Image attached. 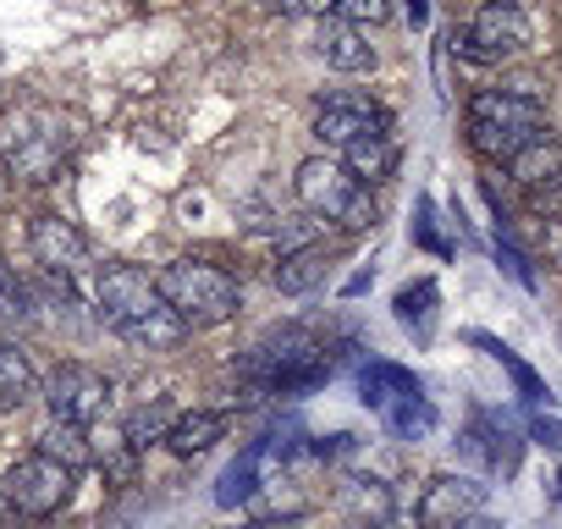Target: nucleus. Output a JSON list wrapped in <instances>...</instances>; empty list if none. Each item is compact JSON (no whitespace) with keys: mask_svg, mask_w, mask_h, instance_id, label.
<instances>
[{"mask_svg":"<svg viewBox=\"0 0 562 529\" xmlns=\"http://www.w3.org/2000/svg\"><path fill=\"white\" fill-rule=\"evenodd\" d=\"M469 342H474V348H485V353H491V359H496V364L513 375V386H518V397H524L529 408H540V397H546L540 375H535V370H529V364H524V359H518V353L502 342V337H491V331H469Z\"/></svg>","mask_w":562,"mask_h":529,"instance_id":"4be33fe9","label":"nucleus"},{"mask_svg":"<svg viewBox=\"0 0 562 529\" xmlns=\"http://www.w3.org/2000/svg\"><path fill=\"white\" fill-rule=\"evenodd\" d=\"M342 507L353 513V524L381 529V524H392V485L375 480V474H353V480L342 485Z\"/></svg>","mask_w":562,"mask_h":529,"instance_id":"412c9836","label":"nucleus"},{"mask_svg":"<svg viewBox=\"0 0 562 529\" xmlns=\"http://www.w3.org/2000/svg\"><path fill=\"white\" fill-rule=\"evenodd\" d=\"M326 271H331V248H326V243H304V248H293V254H281L276 288L288 293V299H304V293H315V288L326 282Z\"/></svg>","mask_w":562,"mask_h":529,"instance_id":"2eb2a0df","label":"nucleus"},{"mask_svg":"<svg viewBox=\"0 0 562 529\" xmlns=\"http://www.w3.org/2000/svg\"><path fill=\"white\" fill-rule=\"evenodd\" d=\"M364 188L370 182H386L392 171H397V138L392 133H375V138H359V144H348L342 155H337Z\"/></svg>","mask_w":562,"mask_h":529,"instance_id":"a211bd4d","label":"nucleus"},{"mask_svg":"<svg viewBox=\"0 0 562 529\" xmlns=\"http://www.w3.org/2000/svg\"><path fill=\"white\" fill-rule=\"evenodd\" d=\"M529 436L540 441V447H551V452H562V419H551V414H529Z\"/></svg>","mask_w":562,"mask_h":529,"instance_id":"2f4dec72","label":"nucleus"},{"mask_svg":"<svg viewBox=\"0 0 562 529\" xmlns=\"http://www.w3.org/2000/svg\"><path fill=\"white\" fill-rule=\"evenodd\" d=\"M221 436H226V414H221V408H193V414H177L166 447H171L177 458H199V452H210Z\"/></svg>","mask_w":562,"mask_h":529,"instance_id":"f3484780","label":"nucleus"},{"mask_svg":"<svg viewBox=\"0 0 562 529\" xmlns=\"http://www.w3.org/2000/svg\"><path fill=\"white\" fill-rule=\"evenodd\" d=\"M40 452H50L56 463H67L72 474L94 463V447H89V430L83 425H67V419H50L45 436H40Z\"/></svg>","mask_w":562,"mask_h":529,"instance_id":"b1692460","label":"nucleus"},{"mask_svg":"<svg viewBox=\"0 0 562 529\" xmlns=\"http://www.w3.org/2000/svg\"><path fill=\"white\" fill-rule=\"evenodd\" d=\"M408 18H414V29H425V18H430V7H425V0H408Z\"/></svg>","mask_w":562,"mask_h":529,"instance_id":"72a5a7b5","label":"nucleus"},{"mask_svg":"<svg viewBox=\"0 0 562 529\" xmlns=\"http://www.w3.org/2000/svg\"><path fill=\"white\" fill-rule=\"evenodd\" d=\"M0 496H7L23 518H50V513H61V507L72 502V469L34 447L29 458H18V463L7 469V480H0Z\"/></svg>","mask_w":562,"mask_h":529,"instance_id":"6e6552de","label":"nucleus"},{"mask_svg":"<svg viewBox=\"0 0 562 529\" xmlns=\"http://www.w3.org/2000/svg\"><path fill=\"white\" fill-rule=\"evenodd\" d=\"M265 7L281 12V18H321V23H326V18L337 12V0H265Z\"/></svg>","mask_w":562,"mask_h":529,"instance_id":"7c9ffc66","label":"nucleus"},{"mask_svg":"<svg viewBox=\"0 0 562 529\" xmlns=\"http://www.w3.org/2000/svg\"><path fill=\"white\" fill-rule=\"evenodd\" d=\"M72 144H78L72 116H61L56 105H12L0 116V160L23 182H56Z\"/></svg>","mask_w":562,"mask_h":529,"instance_id":"f03ea898","label":"nucleus"},{"mask_svg":"<svg viewBox=\"0 0 562 529\" xmlns=\"http://www.w3.org/2000/svg\"><path fill=\"white\" fill-rule=\"evenodd\" d=\"M293 193L304 210L326 215V221H342L348 232H370L375 226V199L370 188L337 160V155H310L293 177Z\"/></svg>","mask_w":562,"mask_h":529,"instance_id":"423d86ee","label":"nucleus"},{"mask_svg":"<svg viewBox=\"0 0 562 529\" xmlns=\"http://www.w3.org/2000/svg\"><path fill=\"white\" fill-rule=\"evenodd\" d=\"M381 419H386V430H392L397 441H419V436H430V430H436V408H430V397H425V392H419V397L392 403Z\"/></svg>","mask_w":562,"mask_h":529,"instance_id":"bb28decb","label":"nucleus"},{"mask_svg":"<svg viewBox=\"0 0 562 529\" xmlns=\"http://www.w3.org/2000/svg\"><path fill=\"white\" fill-rule=\"evenodd\" d=\"M535 45V18L518 7V0H485V7L474 12V23L463 29V40H458V50L469 56V61H513V56H524Z\"/></svg>","mask_w":562,"mask_h":529,"instance_id":"0eeeda50","label":"nucleus"},{"mask_svg":"<svg viewBox=\"0 0 562 529\" xmlns=\"http://www.w3.org/2000/svg\"><path fill=\"white\" fill-rule=\"evenodd\" d=\"M458 529H502V524H496V518H485V513H474V518H463Z\"/></svg>","mask_w":562,"mask_h":529,"instance_id":"473e14b6","label":"nucleus"},{"mask_svg":"<svg viewBox=\"0 0 562 529\" xmlns=\"http://www.w3.org/2000/svg\"><path fill=\"white\" fill-rule=\"evenodd\" d=\"M45 403H50V419H67V425H94L105 408H111V381L94 370V364H56V375L45 381Z\"/></svg>","mask_w":562,"mask_h":529,"instance_id":"1a4fd4ad","label":"nucleus"},{"mask_svg":"<svg viewBox=\"0 0 562 529\" xmlns=\"http://www.w3.org/2000/svg\"><path fill=\"white\" fill-rule=\"evenodd\" d=\"M0 188H7V160H0Z\"/></svg>","mask_w":562,"mask_h":529,"instance_id":"c9c22d12","label":"nucleus"},{"mask_svg":"<svg viewBox=\"0 0 562 529\" xmlns=\"http://www.w3.org/2000/svg\"><path fill=\"white\" fill-rule=\"evenodd\" d=\"M29 248H34V259L45 264V277H83L89 271V237L72 226V221H61V215H40L34 226H29Z\"/></svg>","mask_w":562,"mask_h":529,"instance_id":"f8f14e48","label":"nucleus"},{"mask_svg":"<svg viewBox=\"0 0 562 529\" xmlns=\"http://www.w3.org/2000/svg\"><path fill=\"white\" fill-rule=\"evenodd\" d=\"M331 18H342V23H353V29H364V23H386L392 18V0H337V12Z\"/></svg>","mask_w":562,"mask_h":529,"instance_id":"c756f323","label":"nucleus"},{"mask_svg":"<svg viewBox=\"0 0 562 529\" xmlns=\"http://www.w3.org/2000/svg\"><path fill=\"white\" fill-rule=\"evenodd\" d=\"M364 288H370V271H359V277H353V282H348V288H342V293H348V299H359V293H364Z\"/></svg>","mask_w":562,"mask_h":529,"instance_id":"f704fd0d","label":"nucleus"},{"mask_svg":"<svg viewBox=\"0 0 562 529\" xmlns=\"http://www.w3.org/2000/svg\"><path fill=\"white\" fill-rule=\"evenodd\" d=\"M94 299H100V320L144 353H171L188 337V320L160 299L155 277L138 271V264H111L94 288Z\"/></svg>","mask_w":562,"mask_h":529,"instance_id":"f257e3e1","label":"nucleus"},{"mask_svg":"<svg viewBox=\"0 0 562 529\" xmlns=\"http://www.w3.org/2000/svg\"><path fill=\"white\" fill-rule=\"evenodd\" d=\"M485 513V485L474 474H436L425 491H419V507H414V524L419 529H458L463 518Z\"/></svg>","mask_w":562,"mask_h":529,"instance_id":"9b49d317","label":"nucleus"},{"mask_svg":"<svg viewBox=\"0 0 562 529\" xmlns=\"http://www.w3.org/2000/svg\"><path fill=\"white\" fill-rule=\"evenodd\" d=\"M496 259H502V271H507L524 293H535V288H540V282H535V271H529V254L507 237V226H496Z\"/></svg>","mask_w":562,"mask_h":529,"instance_id":"cd10ccee","label":"nucleus"},{"mask_svg":"<svg viewBox=\"0 0 562 529\" xmlns=\"http://www.w3.org/2000/svg\"><path fill=\"white\" fill-rule=\"evenodd\" d=\"M463 122H469V144L491 160H513L518 149H529L535 138L551 133L546 105L529 89H480V94H469Z\"/></svg>","mask_w":562,"mask_h":529,"instance_id":"20e7f679","label":"nucleus"},{"mask_svg":"<svg viewBox=\"0 0 562 529\" xmlns=\"http://www.w3.org/2000/svg\"><path fill=\"white\" fill-rule=\"evenodd\" d=\"M160 299L188 320V331H204V326H226L237 309H243V288L210 259H171L160 264L155 277Z\"/></svg>","mask_w":562,"mask_h":529,"instance_id":"39448f33","label":"nucleus"},{"mask_svg":"<svg viewBox=\"0 0 562 529\" xmlns=\"http://www.w3.org/2000/svg\"><path fill=\"white\" fill-rule=\"evenodd\" d=\"M34 326V288L0 259V331H23Z\"/></svg>","mask_w":562,"mask_h":529,"instance_id":"393cba45","label":"nucleus"},{"mask_svg":"<svg viewBox=\"0 0 562 529\" xmlns=\"http://www.w3.org/2000/svg\"><path fill=\"white\" fill-rule=\"evenodd\" d=\"M171 425H177V408H171L166 397H155V403H144V408H133V414H127L122 441H127L133 452H144V447L166 441V436H171Z\"/></svg>","mask_w":562,"mask_h":529,"instance_id":"5701e85b","label":"nucleus"},{"mask_svg":"<svg viewBox=\"0 0 562 529\" xmlns=\"http://www.w3.org/2000/svg\"><path fill=\"white\" fill-rule=\"evenodd\" d=\"M243 375L265 392H315L331 381V359H326V342L304 326H281V331H265L248 353H243Z\"/></svg>","mask_w":562,"mask_h":529,"instance_id":"7ed1b4c3","label":"nucleus"},{"mask_svg":"<svg viewBox=\"0 0 562 529\" xmlns=\"http://www.w3.org/2000/svg\"><path fill=\"white\" fill-rule=\"evenodd\" d=\"M414 243L419 248H430V254H452V243L441 237V226H436V199L430 193H419V221H414Z\"/></svg>","mask_w":562,"mask_h":529,"instance_id":"c85d7f7f","label":"nucleus"},{"mask_svg":"<svg viewBox=\"0 0 562 529\" xmlns=\"http://www.w3.org/2000/svg\"><path fill=\"white\" fill-rule=\"evenodd\" d=\"M436 304H441V288L425 277V282H414V288H403V293L392 299V315H397V326H403L414 342H430V331H436Z\"/></svg>","mask_w":562,"mask_h":529,"instance_id":"6ab92c4d","label":"nucleus"},{"mask_svg":"<svg viewBox=\"0 0 562 529\" xmlns=\"http://www.w3.org/2000/svg\"><path fill=\"white\" fill-rule=\"evenodd\" d=\"M425 386H419V375L414 370H403V364H392V359H370L364 370H359V403L370 408V414H386L392 403H403V397H419Z\"/></svg>","mask_w":562,"mask_h":529,"instance_id":"4468645a","label":"nucleus"},{"mask_svg":"<svg viewBox=\"0 0 562 529\" xmlns=\"http://www.w3.org/2000/svg\"><path fill=\"white\" fill-rule=\"evenodd\" d=\"M507 171H513V182L529 188V193H535V188H551V182L562 177V144L546 133V138H535L529 149H518V155L507 160Z\"/></svg>","mask_w":562,"mask_h":529,"instance_id":"aec40b11","label":"nucleus"},{"mask_svg":"<svg viewBox=\"0 0 562 529\" xmlns=\"http://www.w3.org/2000/svg\"><path fill=\"white\" fill-rule=\"evenodd\" d=\"M315 56H321L331 72H348V78L375 72V45L364 40V29H353V23H342V18H326V23H321Z\"/></svg>","mask_w":562,"mask_h":529,"instance_id":"ddd939ff","label":"nucleus"},{"mask_svg":"<svg viewBox=\"0 0 562 529\" xmlns=\"http://www.w3.org/2000/svg\"><path fill=\"white\" fill-rule=\"evenodd\" d=\"M40 397V375H34V359L18 348V342H0V414H18Z\"/></svg>","mask_w":562,"mask_h":529,"instance_id":"dca6fc26","label":"nucleus"},{"mask_svg":"<svg viewBox=\"0 0 562 529\" xmlns=\"http://www.w3.org/2000/svg\"><path fill=\"white\" fill-rule=\"evenodd\" d=\"M375 133H392V116L370 94H326L315 105V138L326 149H337V155L348 144H359V138H375Z\"/></svg>","mask_w":562,"mask_h":529,"instance_id":"9d476101","label":"nucleus"},{"mask_svg":"<svg viewBox=\"0 0 562 529\" xmlns=\"http://www.w3.org/2000/svg\"><path fill=\"white\" fill-rule=\"evenodd\" d=\"M259 480H265V463H259L254 447H248L237 463L221 469V480H215V502H221V507H243V502L259 491Z\"/></svg>","mask_w":562,"mask_h":529,"instance_id":"a878e982","label":"nucleus"}]
</instances>
